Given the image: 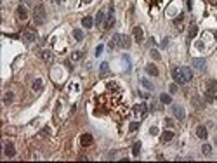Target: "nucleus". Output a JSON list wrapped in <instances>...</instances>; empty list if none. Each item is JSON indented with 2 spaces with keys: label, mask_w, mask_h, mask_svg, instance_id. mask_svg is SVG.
<instances>
[{
  "label": "nucleus",
  "mask_w": 217,
  "mask_h": 163,
  "mask_svg": "<svg viewBox=\"0 0 217 163\" xmlns=\"http://www.w3.org/2000/svg\"><path fill=\"white\" fill-rule=\"evenodd\" d=\"M172 113H174V116H176L177 120H184V116H186L184 109H183L179 104H172Z\"/></svg>",
  "instance_id": "423d86ee"
},
{
  "label": "nucleus",
  "mask_w": 217,
  "mask_h": 163,
  "mask_svg": "<svg viewBox=\"0 0 217 163\" xmlns=\"http://www.w3.org/2000/svg\"><path fill=\"white\" fill-rule=\"evenodd\" d=\"M214 36H216V40H217V31H216V33H214Z\"/></svg>",
  "instance_id": "4c0bfd02"
},
{
  "label": "nucleus",
  "mask_w": 217,
  "mask_h": 163,
  "mask_svg": "<svg viewBox=\"0 0 217 163\" xmlns=\"http://www.w3.org/2000/svg\"><path fill=\"white\" fill-rule=\"evenodd\" d=\"M104 17H106V14H104L103 10H99L97 16H96V24H103V23H104Z\"/></svg>",
  "instance_id": "aec40b11"
},
{
  "label": "nucleus",
  "mask_w": 217,
  "mask_h": 163,
  "mask_svg": "<svg viewBox=\"0 0 217 163\" xmlns=\"http://www.w3.org/2000/svg\"><path fill=\"white\" fill-rule=\"evenodd\" d=\"M3 153H5V156H7V158H14V155H16V148H14V142L7 141V142L3 144Z\"/></svg>",
  "instance_id": "39448f33"
},
{
  "label": "nucleus",
  "mask_w": 217,
  "mask_h": 163,
  "mask_svg": "<svg viewBox=\"0 0 217 163\" xmlns=\"http://www.w3.org/2000/svg\"><path fill=\"white\" fill-rule=\"evenodd\" d=\"M160 101H162L163 104H172V97H170L169 94H162V96H160Z\"/></svg>",
  "instance_id": "4be33fe9"
},
{
  "label": "nucleus",
  "mask_w": 217,
  "mask_h": 163,
  "mask_svg": "<svg viewBox=\"0 0 217 163\" xmlns=\"http://www.w3.org/2000/svg\"><path fill=\"white\" fill-rule=\"evenodd\" d=\"M31 89H33L35 92H40V90L43 89V82H42L40 78H38V80H35V82H33V85H31Z\"/></svg>",
  "instance_id": "a211bd4d"
},
{
  "label": "nucleus",
  "mask_w": 217,
  "mask_h": 163,
  "mask_svg": "<svg viewBox=\"0 0 217 163\" xmlns=\"http://www.w3.org/2000/svg\"><path fill=\"white\" fill-rule=\"evenodd\" d=\"M33 21L35 24H43L45 23V9L42 3H37L33 9Z\"/></svg>",
  "instance_id": "f03ea898"
},
{
  "label": "nucleus",
  "mask_w": 217,
  "mask_h": 163,
  "mask_svg": "<svg viewBox=\"0 0 217 163\" xmlns=\"http://www.w3.org/2000/svg\"><path fill=\"white\" fill-rule=\"evenodd\" d=\"M172 76H174V80H176V83H188L186 82V78H184V75H183V71H181V68H174L172 69Z\"/></svg>",
  "instance_id": "20e7f679"
},
{
  "label": "nucleus",
  "mask_w": 217,
  "mask_h": 163,
  "mask_svg": "<svg viewBox=\"0 0 217 163\" xmlns=\"http://www.w3.org/2000/svg\"><path fill=\"white\" fill-rule=\"evenodd\" d=\"M172 139H174V132L172 130H165L162 134V142H170Z\"/></svg>",
  "instance_id": "ddd939ff"
},
{
  "label": "nucleus",
  "mask_w": 217,
  "mask_h": 163,
  "mask_svg": "<svg viewBox=\"0 0 217 163\" xmlns=\"http://www.w3.org/2000/svg\"><path fill=\"white\" fill-rule=\"evenodd\" d=\"M139 153H141V142H136V144L132 146V155H134V156H139Z\"/></svg>",
  "instance_id": "a878e982"
},
{
  "label": "nucleus",
  "mask_w": 217,
  "mask_h": 163,
  "mask_svg": "<svg viewBox=\"0 0 217 163\" xmlns=\"http://www.w3.org/2000/svg\"><path fill=\"white\" fill-rule=\"evenodd\" d=\"M16 14H17V19H21V21H26V19H28V9H26L24 5H19V7L16 9Z\"/></svg>",
  "instance_id": "6e6552de"
},
{
  "label": "nucleus",
  "mask_w": 217,
  "mask_h": 163,
  "mask_svg": "<svg viewBox=\"0 0 217 163\" xmlns=\"http://www.w3.org/2000/svg\"><path fill=\"white\" fill-rule=\"evenodd\" d=\"M103 45H97V49H96V56H101V52H103Z\"/></svg>",
  "instance_id": "2f4dec72"
},
{
  "label": "nucleus",
  "mask_w": 217,
  "mask_h": 163,
  "mask_svg": "<svg viewBox=\"0 0 217 163\" xmlns=\"http://www.w3.org/2000/svg\"><path fill=\"white\" fill-rule=\"evenodd\" d=\"M183 17H184V16H179V17H176V19H174V23H176V24H179V23L183 21Z\"/></svg>",
  "instance_id": "72a5a7b5"
},
{
  "label": "nucleus",
  "mask_w": 217,
  "mask_h": 163,
  "mask_svg": "<svg viewBox=\"0 0 217 163\" xmlns=\"http://www.w3.org/2000/svg\"><path fill=\"white\" fill-rule=\"evenodd\" d=\"M73 36H75L76 42H82V40H83V31H82L80 28H75V30H73Z\"/></svg>",
  "instance_id": "f3484780"
},
{
  "label": "nucleus",
  "mask_w": 217,
  "mask_h": 163,
  "mask_svg": "<svg viewBox=\"0 0 217 163\" xmlns=\"http://www.w3.org/2000/svg\"><path fill=\"white\" fill-rule=\"evenodd\" d=\"M80 57H82V52H73V56H71V59H73V61H78Z\"/></svg>",
  "instance_id": "7c9ffc66"
},
{
  "label": "nucleus",
  "mask_w": 217,
  "mask_h": 163,
  "mask_svg": "<svg viewBox=\"0 0 217 163\" xmlns=\"http://www.w3.org/2000/svg\"><path fill=\"white\" fill-rule=\"evenodd\" d=\"M26 2H38V0H26Z\"/></svg>",
  "instance_id": "e433bc0d"
},
{
  "label": "nucleus",
  "mask_w": 217,
  "mask_h": 163,
  "mask_svg": "<svg viewBox=\"0 0 217 163\" xmlns=\"http://www.w3.org/2000/svg\"><path fill=\"white\" fill-rule=\"evenodd\" d=\"M207 90H210V92H217V82H216V80H209V82H207Z\"/></svg>",
  "instance_id": "6ab92c4d"
},
{
  "label": "nucleus",
  "mask_w": 217,
  "mask_h": 163,
  "mask_svg": "<svg viewBox=\"0 0 217 163\" xmlns=\"http://www.w3.org/2000/svg\"><path fill=\"white\" fill-rule=\"evenodd\" d=\"M170 92H172V94L177 92V87H176V85H170Z\"/></svg>",
  "instance_id": "c9c22d12"
},
{
  "label": "nucleus",
  "mask_w": 217,
  "mask_h": 163,
  "mask_svg": "<svg viewBox=\"0 0 217 163\" xmlns=\"http://www.w3.org/2000/svg\"><path fill=\"white\" fill-rule=\"evenodd\" d=\"M115 24V17H113V5H110V14H108V21L104 24V30H110Z\"/></svg>",
  "instance_id": "9b49d317"
},
{
  "label": "nucleus",
  "mask_w": 217,
  "mask_h": 163,
  "mask_svg": "<svg viewBox=\"0 0 217 163\" xmlns=\"http://www.w3.org/2000/svg\"><path fill=\"white\" fill-rule=\"evenodd\" d=\"M110 47H120V49H129L130 47V38L127 35H120L116 33L113 38H111V43Z\"/></svg>",
  "instance_id": "f257e3e1"
},
{
  "label": "nucleus",
  "mask_w": 217,
  "mask_h": 163,
  "mask_svg": "<svg viewBox=\"0 0 217 163\" xmlns=\"http://www.w3.org/2000/svg\"><path fill=\"white\" fill-rule=\"evenodd\" d=\"M23 40L28 42V43L35 42V40H37V31H35L33 28H26V30L23 31Z\"/></svg>",
  "instance_id": "7ed1b4c3"
},
{
  "label": "nucleus",
  "mask_w": 217,
  "mask_h": 163,
  "mask_svg": "<svg viewBox=\"0 0 217 163\" xmlns=\"http://www.w3.org/2000/svg\"><path fill=\"white\" fill-rule=\"evenodd\" d=\"M108 68H110L108 63H103V64H101V75H106V73H108Z\"/></svg>",
  "instance_id": "c756f323"
},
{
  "label": "nucleus",
  "mask_w": 217,
  "mask_h": 163,
  "mask_svg": "<svg viewBox=\"0 0 217 163\" xmlns=\"http://www.w3.org/2000/svg\"><path fill=\"white\" fill-rule=\"evenodd\" d=\"M205 99H207V102H214V101H216V92H210V90H207V94H205Z\"/></svg>",
  "instance_id": "b1692460"
},
{
  "label": "nucleus",
  "mask_w": 217,
  "mask_h": 163,
  "mask_svg": "<svg viewBox=\"0 0 217 163\" xmlns=\"http://www.w3.org/2000/svg\"><path fill=\"white\" fill-rule=\"evenodd\" d=\"M165 125H167V127H172V120H170V118H167V120H165Z\"/></svg>",
  "instance_id": "f704fd0d"
},
{
  "label": "nucleus",
  "mask_w": 217,
  "mask_h": 163,
  "mask_svg": "<svg viewBox=\"0 0 217 163\" xmlns=\"http://www.w3.org/2000/svg\"><path fill=\"white\" fill-rule=\"evenodd\" d=\"M202 153H203L205 156H210V153H212V146H210V144H203V146H202Z\"/></svg>",
  "instance_id": "5701e85b"
},
{
  "label": "nucleus",
  "mask_w": 217,
  "mask_h": 163,
  "mask_svg": "<svg viewBox=\"0 0 217 163\" xmlns=\"http://www.w3.org/2000/svg\"><path fill=\"white\" fill-rule=\"evenodd\" d=\"M146 73L151 75V76H158V68H156L155 64H148V66H146Z\"/></svg>",
  "instance_id": "2eb2a0df"
},
{
  "label": "nucleus",
  "mask_w": 217,
  "mask_h": 163,
  "mask_svg": "<svg viewBox=\"0 0 217 163\" xmlns=\"http://www.w3.org/2000/svg\"><path fill=\"white\" fill-rule=\"evenodd\" d=\"M141 83H143V87H146L148 90H153V83H151L149 80H146V78H141Z\"/></svg>",
  "instance_id": "bb28decb"
},
{
  "label": "nucleus",
  "mask_w": 217,
  "mask_h": 163,
  "mask_svg": "<svg viewBox=\"0 0 217 163\" xmlns=\"http://www.w3.org/2000/svg\"><path fill=\"white\" fill-rule=\"evenodd\" d=\"M40 57H42L45 63H52V52H50V50H42V52H40Z\"/></svg>",
  "instance_id": "4468645a"
},
{
  "label": "nucleus",
  "mask_w": 217,
  "mask_h": 163,
  "mask_svg": "<svg viewBox=\"0 0 217 163\" xmlns=\"http://www.w3.org/2000/svg\"><path fill=\"white\" fill-rule=\"evenodd\" d=\"M196 135H198L200 139H207V137H209V132H207V127H205V125H200V127L196 129Z\"/></svg>",
  "instance_id": "f8f14e48"
},
{
  "label": "nucleus",
  "mask_w": 217,
  "mask_h": 163,
  "mask_svg": "<svg viewBox=\"0 0 217 163\" xmlns=\"http://www.w3.org/2000/svg\"><path fill=\"white\" fill-rule=\"evenodd\" d=\"M151 57H153V59H160V54H158L156 50H151Z\"/></svg>",
  "instance_id": "473e14b6"
},
{
  "label": "nucleus",
  "mask_w": 217,
  "mask_h": 163,
  "mask_svg": "<svg viewBox=\"0 0 217 163\" xmlns=\"http://www.w3.org/2000/svg\"><path fill=\"white\" fill-rule=\"evenodd\" d=\"M92 24H94V19H92L90 16H85V17L82 19V26H83V28H92Z\"/></svg>",
  "instance_id": "dca6fc26"
},
{
  "label": "nucleus",
  "mask_w": 217,
  "mask_h": 163,
  "mask_svg": "<svg viewBox=\"0 0 217 163\" xmlns=\"http://www.w3.org/2000/svg\"><path fill=\"white\" fill-rule=\"evenodd\" d=\"M92 142H94V139H92V135H90V134H83V135L80 137V144H82L83 148H89Z\"/></svg>",
  "instance_id": "9d476101"
},
{
  "label": "nucleus",
  "mask_w": 217,
  "mask_h": 163,
  "mask_svg": "<svg viewBox=\"0 0 217 163\" xmlns=\"http://www.w3.org/2000/svg\"><path fill=\"white\" fill-rule=\"evenodd\" d=\"M134 40H136L137 43H143L144 33H143V28H141V26H136V28H134Z\"/></svg>",
  "instance_id": "1a4fd4ad"
},
{
  "label": "nucleus",
  "mask_w": 217,
  "mask_h": 163,
  "mask_svg": "<svg viewBox=\"0 0 217 163\" xmlns=\"http://www.w3.org/2000/svg\"><path fill=\"white\" fill-rule=\"evenodd\" d=\"M148 106L146 104H139V106H134V113H146Z\"/></svg>",
  "instance_id": "393cba45"
},
{
  "label": "nucleus",
  "mask_w": 217,
  "mask_h": 163,
  "mask_svg": "<svg viewBox=\"0 0 217 163\" xmlns=\"http://www.w3.org/2000/svg\"><path fill=\"white\" fill-rule=\"evenodd\" d=\"M193 68L195 69H200V71H203L205 68H207V61L205 59H202V57H196V59H193Z\"/></svg>",
  "instance_id": "0eeeda50"
},
{
  "label": "nucleus",
  "mask_w": 217,
  "mask_h": 163,
  "mask_svg": "<svg viewBox=\"0 0 217 163\" xmlns=\"http://www.w3.org/2000/svg\"><path fill=\"white\" fill-rule=\"evenodd\" d=\"M12 99H14V94H12V92H7V94L3 96V102H5V104H10Z\"/></svg>",
  "instance_id": "cd10ccee"
},
{
  "label": "nucleus",
  "mask_w": 217,
  "mask_h": 163,
  "mask_svg": "<svg viewBox=\"0 0 217 163\" xmlns=\"http://www.w3.org/2000/svg\"><path fill=\"white\" fill-rule=\"evenodd\" d=\"M137 129H139V123H137V122H132V123L129 125V130H130V132H136Z\"/></svg>",
  "instance_id": "c85d7f7f"
},
{
  "label": "nucleus",
  "mask_w": 217,
  "mask_h": 163,
  "mask_svg": "<svg viewBox=\"0 0 217 163\" xmlns=\"http://www.w3.org/2000/svg\"><path fill=\"white\" fill-rule=\"evenodd\" d=\"M196 33H198V28H196V24L193 23V24L189 26V33H188V35H189V38H195V36H196Z\"/></svg>",
  "instance_id": "412c9836"
}]
</instances>
